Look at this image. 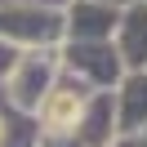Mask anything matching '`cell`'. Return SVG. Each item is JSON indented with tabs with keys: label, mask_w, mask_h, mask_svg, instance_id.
I'll return each mask as SVG.
<instances>
[{
	"label": "cell",
	"mask_w": 147,
	"mask_h": 147,
	"mask_svg": "<svg viewBox=\"0 0 147 147\" xmlns=\"http://www.w3.org/2000/svg\"><path fill=\"white\" fill-rule=\"evenodd\" d=\"M71 116H76V94H58V98L49 102V120L63 125V120H71Z\"/></svg>",
	"instance_id": "1"
}]
</instances>
